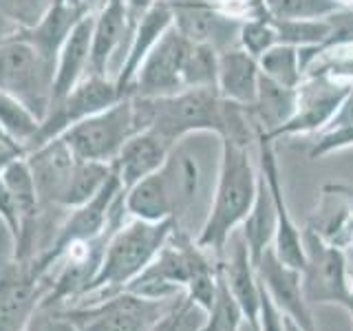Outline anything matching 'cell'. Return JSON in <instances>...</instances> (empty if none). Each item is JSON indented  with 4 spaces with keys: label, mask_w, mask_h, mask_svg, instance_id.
Listing matches in <instances>:
<instances>
[{
    "label": "cell",
    "mask_w": 353,
    "mask_h": 331,
    "mask_svg": "<svg viewBox=\"0 0 353 331\" xmlns=\"http://www.w3.org/2000/svg\"><path fill=\"white\" fill-rule=\"evenodd\" d=\"M259 190V168L250 159V143L221 137V166L208 219L196 243L223 254L230 237L250 214Z\"/></svg>",
    "instance_id": "6da1fadb"
},
{
    "label": "cell",
    "mask_w": 353,
    "mask_h": 331,
    "mask_svg": "<svg viewBox=\"0 0 353 331\" xmlns=\"http://www.w3.org/2000/svg\"><path fill=\"white\" fill-rule=\"evenodd\" d=\"M176 223L172 219L165 221L132 219L128 223H121L115 232H110L99 270L91 287H88V292L82 298L95 296L97 301H104V298L117 292H124L126 285L130 281H135L154 261V257L168 243Z\"/></svg>",
    "instance_id": "7a4b0ae2"
},
{
    "label": "cell",
    "mask_w": 353,
    "mask_h": 331,
    "mask_svg": "<svg viewBox=\"0 0 353 331\" xmlns=\"http://www.w3.org/2000/svg\"><path fill=\"white\" fill-rule=\"evenodd\" d=\"M139 130L152 128L172 146L194 132L223 135V99L216 88H183L172 95H132Z\"/></svg>",
    "instance_id": "3957f363"
},
{
    "label": "cell",
    "mask_w": 353,
    "mask_h": 331,
    "mask_svg": "<svg viewBox=\"0 0 353 331\" xmlns=\"http://www.w3.org/2000/svg\"><path fill=\"white\" fill-rule=\"evenodd\" d=\"M55 69L18 31L0 36V93L16 97L40 119L49 113Z\"/></svg>",
    "instance_id": "277c9868"
},
{
    "label": "cell",
    "mask_w": 353,
    "mask_h": 331,
    "mask_svg": "<svg viewBox=\"0 0 353 331\" xmlns=\"http://www.w3.org/2000/svg\"><path fill=\"white\" fill-rule=\"evenodd\" d=\"M176 298L157 301V298L137 296L124 290L104 298V301H95L73 309H58L60 316L75 331H152L154 325L172 309Z\"/></svg>",
    "instance_id": "5b68a950"
},
{
    "label": "cell",
    "mask_w": 353,
    "mask_h": 331,
    "mask_svg": "<svg viewBox=\"0 0 353 331\" xmlns=\"http://www.w3.org/2000/svg\"><path fill=\"white\" fill-rule=\"evenodd\" d=\"M135 132H139V126L132 108V95H126L117 99L113 106L66 128L60 137L80 159L113 163L121 146Z\"/></svg>",
    "instance_id": "8992f818"
},
{
    "label": "cell",
    "mask_w": 353,
    "mask_h": 331,
    "mask_svg": "<svg viewBox=\"0 0 353 331\" xmlns=\"http://www.w3.org/2000/svg\"><path fill=\"white\" fill-rule=\"evenodd\" d=\"M121 97H126V95L119 93L115 80H108L104 75L82 77V80L73 86V91L69 95H64L62 99H58V102H53L49 106V113L42 119L38 137L33 141L31 150L55 137H60L66 128L75 126L77 121L113 106Z\"/></svg>",
    "instance_id": "52a82bcc"
},
{
    "label": "cell",
    "mask_w": 353,
    "mask_h": 331,
    "mask_svg": "<svg viewBox=\"0 0 353 331\" xmlns=\"http://www.w3.org/2000/svg\"><path fill=\"white\" fill-rule=\"evenodd\" d=\"M305 241V239H303ZM307 265L303 270V294L309 303L340 305L353 316V292L347 276L345 254L338 248L309 234L305 241Z\"/></svg>",
    "instance_id": "ba28073f"
},
{
    "label": "cell",
    "mask_w": 353,
    "mask_h": 331,
    "mask_svg": "<svg viewBox=\"0 0 353 331\" xmlns=\"http://www.w3.org/2000/svg\"><path fill=\"white\" fill-rule=\"evenodd\" d=\"M353 91V82H336L325 75H307L298 86V106L290 121H285L272 132H265L270 139L283 135H303L331 124L338 108Z\"/></svg>",
    "instance_id": "9c48e42d"
},
{
    "label": "cell",
    "mask_w": 353,
    "mask_h": 331,
    "mask_svg": "<svg viewBox=\"0 0 353 331\" xmlns=\"http://www.w3.org/2000/svg\"><path fill=\"white\" fill-rule=\"evenodd\" d=\"M188 49H190V40H185L172 25L141 62L135 82L130 86V95L159 97L183 91L181 73Z\"/></svg>",
    "instance_id": "30bf717a"
},
{
    "label": "cell",
    "mask_w": 353,
    "mask_h": 331,
    "mask_svg": "<svg viewBox=\"0 0 353 331\" xmlns=\"http://www.w3.org/2000/svg\"><path fill=\"white\" fill-rule=\"evenodd\" d=\"M174 27L194 44H208L219 53L239 44L243 20L225 14L212 0H168Z\"/></svg>",
    "instance_id": "8fae6325"
},
{
    "label": "cell",
    "mask_w": 353,
    "mask_h": 331,
    "mask_svg": "<svg viewBox=\"0 0 353 331\" xmlns=\"http://www.w3.org/2000/svg\"><path fill=\"white\" fill-rule=\"evenodd\" d=\"M272 141L261 128H256V143H259V170L263 172L265 181L270 185V192L274 197L276 205V237H274V252L279 254V259L287 265H292L298 272L305 270L307 265V254H305V241L301 230L296 228L294 219L290 217L285 197H283V185H281V174H279V163H276V154L272 148Z\"/></svg>",
    "instance_id": "7c38bea8"
},
{
    "label": "cell",
    "mask_w": 353,
    "mask_h": 331,
    "mask_svg": "<svg viewBox=\"0 0 353 331\" xmlns=\"http://www.w3.org/2000/svg\"><path fill=\"white\" fill-rule=\"evenodd\" d=\"M254 268H256L261 287L268 292L276 309L283 316L292 318L301 329L316 331L312 312H309V305L303 294V272L283 263L279 254L274 252V245L263 252V257Z\"/></svg>",
    "instance_id": "4fadbf2b"
},
{
    "label": "cell",
    "mask_w": 353,
    "mask_h": 331,
    "mask_svg": "<svg viewBox=\"0 0 353 331\" xmlns=\"http://www.w3.org/2000/svg\"><path fill=\"white\" fill-rule=\"evenodd\" d=\"M44 296L47 285L31 265L16 261L0 270V331H25Z\"/></svg>",
    "instance_id": "5bb4252c"
},
{
    "label": "cell",
    "mask_w": 353,
    "mask_h": 331,
    "mask_svg": "<svg viewBox=\"0 0 353 331\" xmlns=\"http://www.w3.org/2000/svg\"><path fill=\"white\" fill-rule=\"evenodd\" d=\"M77 161L80 157L62 137H55L27 152V163L36 181L40 203L60 205Z\"/></svg>",
    "instance_id": "9a60e30c"
},
{
    "label": "cell",
    "mask_w": 353,
    "mask_h": 331,
    "mask_svg": "<svg viewBox=\"0 0 353 331\" xmlns=\"http://www.w3.org/2000/svg\"><path fill=\"white\" fill-rule=\"evenodd\" d=\"M172 25H174V18H172L170 3L168 0H157V3L139 18L137 25L132 27L128 53L124 55V60L119 64V71L115 75V84L121 95H130V86L135 82V75L139 71L141 62L146 60V55L152 51L154 44L159 42V38Z\"/></svg>",
    "instance_id": "2e32d148"
},
{
    "label": "cell",
    "mask_w": 353,
    "mask_h": 331,
    "mask_svg": "<svg viewBox=\"0 0 353 331\" xmlns=\"http://www.w3.org/2000/svg\"><path fill=\"white\" fill-rule=\"evenodd\" d=\"M172 150V143L165 141L159 132L152 128L135 132L124 146H121L119 154L113 161V168L121 181V188L128 190L130 185L137 181L146 179L148 174L157 172L168 159Z\"/></svg>",
    "instance_id": "e0dca14e"
},
{
    "label": "cell",
    "mask_w": 353,
    "mask_h": 331,
    "mask_svg": "<svg viewBox=\"0 0 353 331\" xmlns=\"http://www.w3.org/2000/svg\"><path fill=\"white\" fill-rule=\"evenodd\" d=\"M261 80L259 60L250 55L245 49L230 47L219 53V75H216V91L221 99L239 106H252L256 99Z\"/></svg>",
    "instance_id": "ac0fdd59"
},
{
    "label": "cell",
    "mask_w": 353,
    "mask_h": 331,
    "mask_svg": "<svg viewBox=\"0 0 353 331\" xmlns=\"http://www.w3.org/2000/svg\"><path fill=\"white\" fill-rule=\"evenodd\" d=\"M93 22L95 14H86L69 38L62 44L58 62H55V77H53V95L51 104L62 99L73 91V86L88 75V60H91V44H93Z\"/></svg>",
    "instance_id": "d6986e66"
},
{
    "label": "cell",
    "mask_w": 353,
    "mask_h": 331,
    "mask_svg": "<svg viewBox=\"0 0 353 331\" xmlns=\"http://www.w3.org/2000/svg\"><path fill=\"white\" fill-rule=\"evenodd\" d=\"M86 14H91L84 7H73L66 0H53L51 9L44 14V18L38 22L36 27L18 31L22 38H27L33 47L38 49V53L47 60L53 69L55 62H58V55L62 44L69 38V33L73 31V27L80 22Z\"/></svg>",
    "instance_id": "ffe728a7"
},
{
    "label": "cell",
    "mask_w": 353,
    "mask_h": 331,
    "mask_svg": "<svg viewBox=\"0 0 353 331\" xmlns=\"http://www.w3.org/2000/svg\"><path fill=\"white\" fill-rule=\"evenodd\" d=\"M130 33L126 0H106L104 7L95 14L93 22V44L91 60H88V75H104L110 69V60L121 44V38Z\"/></svg>",
    "instance_id": "44dd1931"
},
{
    "label": "cell",
    "mask_w": 353,
    "mask_h": 331,
    "mask_svg": "<svg viewBox=\"0 0 353 331\" xmlns=\"http://www.w3.org/2000/svg\"><path fill=\"white\" fill-rule=\"evenodd\" d=\"M221 270L230 285L232 294L239 301L245 320L254 327H259V314H261V285L256 268H254L252 257L248 252L245 239L239 234L234 239V248L230 252V259L221 263Z\"/></svg>",
    "instance_id": "7402d4cb"
},
{
    "label": "cell",
    "mask_w": 353,
    "mask_h": 331,
    "mask_svg": "<svg viewBox=\"0 0 353 331\" xmlns=\"http://www.w3.org/2000/svg\"><path fill=\"white\" fill-rule=\"evenodd\" d=\"M296 106H298V88L283 86L261 73L256 99H254L252 106H248V110L254 121V128L272 132L279 126H283L285 121L292 119V115L296 113Z\"/></svg>",
    "instance_id": "603a6c76"
},
{
    "label": "cell",
    "mask_w": 353,
    "mask_h": 331,
    "mask_svg": "<svg viewBox=\"0 0 353 331\" xmlns=\"http://www.w3.org/2000/svg\"><path fill=\"white\" fill-rule=\"evenodd\" d=\"M241 228H243L241 234L245 239L252 263L256 265L259 259L263 257V252L270 245H274V237H276V205H274V197L270 192V185L265 181L261 170H259L256 199H254L250 214L241 223Z\"/></svg>",
    "instance_id": "cb8c5ba5"
},
{
    "label": "cell",
    "mask_w": 353,
    "mask_h": 331,
    "mask_svg": "<svg viewBox=\"0 0 353 331\" xmlns=\"http://www.w3.org/2000/svg\"><path fill=\"white\" fill-rule=\"evenodd\" d=\"M124 208L126 214L143 221H165L172 219V203L168 190H165L163 174L157 170L146 179L137 181L124 190ZM174 221V219H172Z\"/></svg>",
    "instance_id": "d4e9b609"
},
{
    "label": "cell",
    "mask_w": 353,
    "mask_h": 331,
    "mask_svg": "<svg viewBox=\"0 0 353 331\" xmlns=\"http://www.w3.org/2000/svg\"><path fill=\"white\" fill-rule=\"evenodd\" d=\"M113 174V163H102V161H86L80 159L73 170V177L69 185H66V192L60 201V208H77L102 190L106 181Z\"/></svg>",
    "instance_id": "484cf974"
},
{
    "label": "cell",
    "mask_w": 353,
    "mask_h": 331,
    "mask_svg": "<svg viewBox=\"0 0 353 331\" xmlns=\"http://www.w3.org/2000/svg\"><path fill=\"white\" fill-rule=\"evenodd\" d=\"M40 124L42 119L31 108L18 102L16 97L0 93V126L7 132V137L16 141L25 152H29L36 141Z\"/></svg>",
    "instance_id": "4316f807"
},
{
    "label": "cell",
    "mask_w": 353,
    "mask_h": 331,
    "mask_svg": "<svg viewBox=\"0 0 353 331\" xmlns=\"http://www.w3.org/2000/svg\"><path fill=\"white\" fill-rule=\"evenodd\" d=\"M0 179H3V183L7 185L11 197H14L20 219H22V225L36 219L38 208H40V199H38L36 181H33L27 157H18V159L11 161L7 168L0 172Z\"/></svg>",
    "instance_id": "83f0119b"
},
{
    "label": "cell",
    "mask_w": 353,
    "mask_h": 331,
    "mask_svg": "<svg viewBox=\"0 0 353 331\" xmlns=\"http://www.w3.org/2000/svg\"><path fill=\"white\" fill-rule=\"evenodd\" d=\"M276 31H279L281 44H292V47H323L331 38L334 31V20L331 16L325 18H272Z\"/></svg>",
    "instance_id": "f1b7e54d"
},
{
    "label": "cell",
    "mask_w": 353,
    "mask_h": 331,
    "mask_svg": "<svg viewBox=\"0 0 353 331\" xmlns=\"http://www.w3.org/2000/svg\"><path fill=\"white\" fill-rule=\"evenodd\" d=\"M261 73L283 86L298 88L305 80L301 66V49L292 44H276L259 58Z\"/></svg>",
    "instance_id": "f546056e"
},
{
    "label": "cell",
    "mask_w": 353,
    "mask_h": 331,
    "mask_svg": "<svg viewBox=\"0 0 353 331\" xmlns=\"http://www.w3.org/2000/svg\"><path fill=\"white\" fill-rule=\"evenodd\" d=\"M243 323H245V314H243L239 301L234 298V294H232L223 276V270H221V263H219L216 294H214V303L208 312L203 331H239Z\"/></svg>",
    "instance_id": "4dcf8cb0"
},
{
    "label": "cell",
    "mask_w": 353,
    "mask_h": 331,
    "mask_svg": "<svg viewBox=\"0 0 353 331\" xmlns=\"http://www.w3.org/2000/svg\"><path fill=\"white\" fill-rule=\"evenodd\" d=\"M216 75L219 51L208 47V44L190 42L181 73L183 88H216Z\"/></svg>",
    "instance_id": "1f68e13d"
},
{
    "label": "cell",
    "mask_w": 353,
    "mask_h": 331,
    "mask_svg": "<svg viewBox=\"0 0 353 331\" xmlns=\"http://www.w3.org/2000/svg\"><path fill=\"white\" fill-rule=\"evenodd\" d=\"M276 44H281L279 31H276L272 16H256L243 20L239 31V47L245 49L254 58H261L265 51H270Z\"/></svg>",
    "instance_id": "d6a6232c"
},
{
    "label": "cell",
    "mask_w": 353,
    "mask_h": 331,
    "mask_svg": "<svg viewBox=\"0 0 353 331\" xmlns=\"http://www.w3.org/2000/svg\"><path fill=\"white\" fill-rule=\"evenodd\" d=\"M272 18H325L342 9L336 0H263Z\"/></svg>",
    "instance_id": "836d02e7"
},
{
    "label": "cell",
    "mask_w": 353,
    "mask_h": 331,
    "mask_svg": "<svg viewBox=\"0 0 353 331\" xmlns=\"http://www.w3.org/2000/svg\"><path fill=\"white\" fill-rule=\"evenodd\" d=\"M53 0H0V16L14 22L18 31L36 27L51 9Z\"/></svg>",
    "instance_id": "e575fe53"
},
{
    "label": "cell",
    "mask_w": 353,
    "mask_h": 331,
    "mask_svg": "<svg viewBox=\"0 0 353 331\" xmlns=\"http://www.w3.org/2000/svg\"><path fill=\"white\" fill-rule=\"evenodd\" d=\"M353 146V124H336L329 126L323 135L318 137V141L312 148V159L325 157V154H331L336 150L349 148Z\"/></svg>",
    "instance_id": "d590c367"
},
{
    "label": "cell",
    "mask_w": 353,
    "mask_h": 331,
    "mask_svg": "<svg viewBox=\"0 0 353 331\" xmlns=\"http://www.w3.org/2000/svg\"><path fill=\"white\" fill-rule=\"evenodd\" d=\"M71 325L60 316V309L42 301L40 307L36 309V314L31 316L29 325L25 327V331H66Z\"/></svg>",
    "instance_id": "8d00e7d4"
},
{
    "label": "cell",
    "mask_w": 353,
    "mask_h": 331,
    "mask_svg": "<svg viewBox=\"0 0 353 331\" xmlns=\"http://www.w3.org/2000/svg\"><path fill=\"white\" fill-rule=\"evenodd\" d=\"M0 219L5 221L9 225L11 234L16 237V243H18V237H20V230H22V219H20V212H18V205L14 201V197L7 190V185L0 179Z\"/></svg>",
    "instance_id": "74e56055"
},
{
    "label": "cell",
    "mask_w": 353,
    "mask_h": 331,
    "mask_svg": "<svg viewBox=\"0 0 353 331\" xmlns=\"http://www.w3.org/2000/svg\"><path fill=\"white\" fill-rule=\"evenodd\" d=\"M261 285V283H259ZM259 331H285L283 314L276 309L268 292L261 287V314H259Z\"/></svg>",
    "instance_id": "f35d334b"
},
{
    "label": "cell",
    "mask_w": 353,
    "mask_h": 331,
    "mask_svg": "<svg viewBox=\"0 0 353 331\" xmlns=\"http://www.w3.org/2000/svg\"><path fill=\"white\" fill-rule=\"evenodd\" d=\"M84 3H86L88 11H91V14H93V11H99V9L104 7V3H106V0H84Z\"/></svg>",
    "instance_id": "ab89813d"
},
{
    "label": "cell",
    "mask_w": 353,
    "mask_h": 331,
    "mask_svg": "<svg viewBox=\"0 0 353 331\" xmlns=\"http://www.w3.org/2000/svg\"><path fill=\"white\" fill-rule=\"evenodd\" d=\"M283 320H285V331H305V329H301L292 318H287V316H283Z\"/></svg>",
    "instance_id": "60d3db41"
},
{
    "label": "cell",
    "mask_w": 353,
    "mask_h": 331,
    "mask_svg": "<svg viewBox=\"0 0 353 331\" xmlns=\"http://www.w3.org/2000/svg\"><path fill=\"white\" fill-rule=\"evenodd\" d=\"M239 331H259V327H254L252 323H248V320H245V323L241 325V329H239Z\"/></svg>",
    "instance_id": "b9f144b4"
},
{
    "label": "cell",
    "mask_w": 353,
    "mask_h": 331,
    "mask_svg": "<svg viewBox=\"0 0 353 331\" xmlns=\"http://www.w3.org/2000/svg\"><path fill=\"white\" fill-rule=\"evenodd\" d=\"M0 141H3V143H16V141H11V139L7 137V132L3 130V126H0ZM16 146H18V143H16Z\"/></svg>",
    "instance_id": "7bdbcfd3"
},
{
    "label": "cell",
    "mask_w": 353,
    "mask_h": 331,
    "mask_svg": "<svg viewBox=\"0 0 353 331\" xmlns=\"http://www.w3.org/2000/svg\"><path fill=\"white\" fill-rule=\"evenodd\" d=\"M66 3H69V5H73V7H84V9H88V7H86V3H84V0H66Z\"/></svg>",
    "instance_id": "ee69618b"
},
{
    "label": "cell",
    "mask_w": 353,
    "mask_h": 331,
    "mask_svg": "<svg viewBox=\"0 0 353 331\" xmlns=\"http://www.w3.org/2000/svg\"><path fill=\"white\" fill-rule=\"evenodd\" d=\"M336 3H338L342 9H349V7H353V0H336Z\"/></svg>",
    "instance_id": "f6af8a7d"
},
{
    "label": "cell",
    "mask_w": 353,
    "mask_h": 331,
    "mask_svg": "<svg viewBox=\"0 0 353 331\" xmlns=\"http://www.w3.org/2000/svg\"><path fill=\"white\" fill-rule=\"evenodd\" d=\"M66 331H75V329H73V327H69V329H66Z\"/></svg>",
    "instance_id": "bcb514c9"
},
{
    "label": "cell",
    "mask_w": 353,
    "mask_h": 331,
    "mask_svg": "<svg viewBox=\"0 0 353 331\" xmlns=\"http://www.w3.org/2000/svg\"><path fill=\"white\" fill-rule=\"evenodd\" d=\"M351 283H353V276H351ZM351 292H353V287H351Z\"/></svg>",
    "instance_id": "7dc6e473"
}]
</instances>
